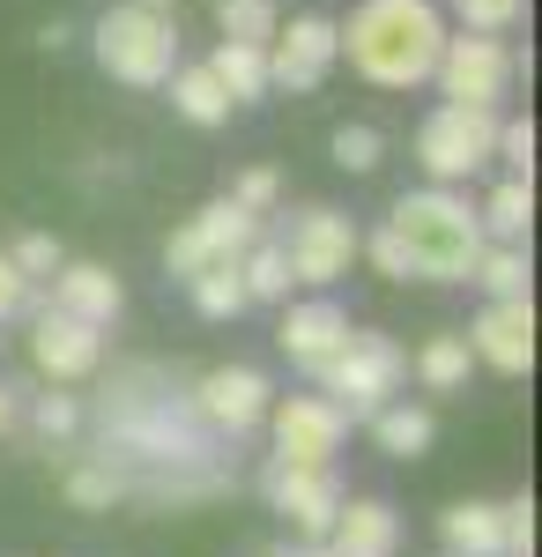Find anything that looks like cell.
Segmentation results:
<instances>
[{
  "mask_svg": "<svg viewBox=\"0 0 542 557\" xmlns=\"http://www.w3.org/2000/svg\"><path fill=\"white\" fill-rule=\"evenodd\" d=\"M104 446H120L134 461H149L157 483H149V498L157 506H178V498H194L178 469H209V424L194 417V401H171V394H141V372H126L112 394H104Z\"/></svg>",
  "mask_w": 542,
  "mask_h": 557,
  "instance_id": "cell-1",
  "label": "cell"
},
{
  "mask_svg": "<svg viewBox=\"0 0 542 557\" xmlns=\"http://www.w3.org/2000/svg\"><path fill=\"white\" fill-rule=\"evenodd\" d=\"M342 60L379 89H417L439 67V45H446V15L439 0H365L349 23H334Z\"/></svg>",
  "mask_w": 542,
  "mask_h": 557,
  "instance_id": "cell-2",
  "label": "cell"
},
{
  "mask_svg": "<svg viewBox=\"0 0 542 557\" xmlns=\"http://www.w3.org/2000/svg\"><path fill=\"white\" fill-rule=\"evenodd\" d=\"M386 231L402 238V253L423 283H468V268L483 253V215L460 201L454 186H423V194H402L386 209Z\"/></svg>",
  "mask_w": 542,
  "mask_h": 557,
  "instance_id": "cell-3",
  "label": "cell"
},
{
  "mask_svg": "<svg viewBox=\"0 0 542 557\" xmlns=\"http://www.w3.org/2000/svg\"><path fill=\"white\" fill-rule=\"evenodd\" d=\"M97 67L126 89H164V75L178 67V15H157V8H141V0H120V8H104L97 15Z\"/></svg>",
  "mask_w": 542,
  "mask_h": 557,
  "instance_id": "cell-4",
  "label": "cell"
},
{
  "mask_svg": "<svg viewBox=\"0 0 542 557\" xmlns=\"http://www.w3.org/2000/svg\"><path fill=\"white\" fill-rule=\"evenodd\" d=\"M328 380V401L342 409V417H379L394 394H402V380H409V357H402V343L394 335H365V327H349V343L334 349V364L320 372Z\"/></svg>",
  "mask_w": 542,
  "mask_h": 557,
  "instance_id": "cell-5",
  "label": "cell"
},
{
  "mask_svg": "<svg viewBox=\"0 0 542 557\" xmlns=\"http://www.w3.org/2000/svg\"><path fill=\"white\" fill-rule=\"evenodd\" d=\"M498 157V112L483 104H431L417 127V164L431 172V186H454V178H476Z\"/></svg>",
  "mask_w": 542,
  "mask_h": 557,
  "instance_id": "cell-6",
  "label": "cell"
},
{
  "mask_svg": "<svg viewBox=\"0 0 542 557\" xmlns=\"http://www.w3.org/2000/svg\"><path fill=\"white\" fill-rule=\"evenodd\" d=\"M513 75H520V60L505 52V38H483V30H460V38L446 30L439 67H431V83H439L446 104H483V112H498V104H505Z\"/></svg>",
  "mask_w": 542,
  "mask_h": 557,
  "instance_id": "cell-7",
  "label": "cell"
},
{
  "mask_svg": "<svg viewBox=\"0 0 542 557\" xmlns=\"http://www.w3.org/2000/svg\"><path fill=\"white\" fill-rule=\"evenodd\" d=\"M260 238V215L252 209H238L231 194L223 201H209V209L194 215L186 231H171V246H164V268L178 275V283H194L201 268H223V260H238Z\"/></svg>",
  "mask_w": 542,
  "mask_h": 557,
  "instance_id": "cell-8",
  "label": "cell"
},
{
  "mask_svg": "<svg viewBox=\"0 0 542 557\" xmlns=\"http://www.w3.org/2000/svg\"><path fill=\"white\" fill-rule=\"evenodd\" d=\"M357 238H365V231H357L342 209H305V215H291V231H283L275 246H283V260H291V283L328 290L334 275H349Z\"/></svg>",
  "mask_w": 542,
  "mask_h": 557,
  "instance_id": "cell-9",
  "label": "cell"
},
{
  "mask_svg": "<svg viewBox=\"0 0 542 557\" xmlns=\"http://www.w3.org/2000/svg\"><path fill=\"white\" fill-rule=\"evenodd\" d=\"M268 417H275V461H297V469H328L342 454V431H349V417L334 409L328 394L268 401Z\"/></svg>",
  "mask_w": 542,
  "mask_h": 557,
  "instance_id": "cell-10",
  "label": "cell"
},
{
  "mask_svg": "<svg viewBox=\"0 0 542 557\" xmlns=\"http://www.w3.org/2000/svg\"><path fill=\"white\" fill-rule=\"evenodd\" d=\"M260 491H268V506L291 520L305 543H328L334 513H342V483H334V469H297V461H268Z\"/></svg>",
  "mask_w": 542,
  "mask_h": 557,
  "instance_id": "cell-11",
  "label": "cell"
},
{
  "mask_svg": "<svg viewBox=\"0 0 542 557\" xmlns=\"http://www.w3.org/2000/svg\"><path fill=\"white\" fill-rule=\"evenodd\" d=\"M334 60H342V45H334V23L328 15H291V30H275L268 38V89H320L334 75Z\"/></svg>",
  "mask_w": 542,
  "mask_h": 557,
  "instance_id": "cell-12",
  "label": "cell"
},
{
  "mask_svg": "<svg viewBox=\"0 0 542 557\" xmlns=\"http://www.w3.org/2000/svg\"><path fill=\"white\" fill-rule=\"evenodd\" d=\"M30 364H38L45 380H89L97 364H104V327H89L75 312H60V305H45L38 327H30Z\"/></svg>",
  "mask_w": 542,
  "mask_h": 557,
  "instance_id": "cell-13",
  "label": "cell"
},
{
  "mask_svg": "<svg viewBox=\"0 0 542 557\" xmlns=\"http://www.w3.org/2000/svg\"><path fill=\"white\" fill-rule=\"evenodd\" d=\"M468 349H476L491 372L520 380V372L535 364V305H528V298H491V305H483V320L468 327Z\"/></svg>",
  "mask_w": 542,
  "mask_h": 557,
  "instance_id": "cell-14",
  "label": "cell"
},
{
  "mask_svg": "<svg viewBox=\"0 0 542 557\" xmlns=\"http://www.w3.org/2000/svg\"><path fill=\"white\" fill-rule=\"evenodd\" d=\"M275 343H283V357H291L297 372H312V380H320V372L334 364V349L349 343V312H342L334 298H305V305L283 312Z\"/></svg>",
  "mask_w": 542,
  "mask_h": 557,
  "instance_id": "cell-15",
  "label": "cell"
},
{
  "mask_svg": "<svg viewBox=\"0 0 542 557\" xmlns=\"http://www.w3.org/2000/svg\"><path fill=\"white\" fill-rule=\"evenodd\" d=\"M194 417L209 431H252L268 417V380L252 364H223V372H209L194 386Z\"/></svg>",
  "mask_w": 542,
  "mask_h": 557,
  "instance_id": "cell-16",
  "label": "cell"
},
{
  "mask_svg": "<svg viewBox=\"0 0 542 557\" xmlns=\"http://www.w3.org/2000/svg\"><path fill=\"white\" fill-rule=\"evenodd\" d=\"M52 305L75 312V320H89V327H112L126 290H120V275L97 268V260H60V268H52Z\"/></svg>",
  "mask_w": 542,
  "mask_h": 557,
  "instance_id": "cell-17",
  "label": "cell"
},
{
  "mask_svg": "<svg viewBox=\"0 0 542 557\" xmlns=\"http://www.w3.org/2000/svg\"><path fill=\"white\" fill-rule=\"evenodd\" d=\"M328 550L334 557H394L402 550V520L386 498H342V513L328 528Z\"/></svg>",
  "mask_w": 542,
  "mask_h": 557,
  "instance_id": "cell-18",
  "label": "cell"
},
{
  "mask_svg": "<svg viewBox=\"0 0 542 557\" xmlns=\"http://www.w3.org/2000/svg\"><path fill=\"white\" fill-rule=\"evenodd\" d=\"M164 89H171V112H178L186 127H223V120H231V89L209 75V60H194V67H171Z\"/></svg>",
  "mask_w": 542,
  "mask_h": 557,
  "instance_id": "cell-19",
  "label": "cell"
},
{
  "mask_svg": "<svg viewBox=\"0 0 542 557\" xmlns=\"http://www.w3.org/2000/svg\"><path fill=\"white\" fill-rule=\"evenodd\" d=\"M439 535H446L454 557H505V513L483 506V498H460L454 513L439 520Z\"/></svg>",
  "mask_w": 542,
  "mask_h": 557,
  "instance_id": "cell-20",
  "label": "cell"
},
{
  "mask_svg": "<svg viewBox=\"0 0 542 557\" xmlns=\"http://www.w3.org/2000/svg\"><path fill=\"white\" fill-rule=\"evenodd\" d=\"M209 75L231 89V104H252V97H268V45L223 38V45L209 52Z\"/></svg>",
  "mask_w": 542,
  "mask_h": 557,
  "instance_id": "cell-21",
  "label": "cell"
},
{
  "mask_svg": "<svg viewBox=\"0 0 542 557\" xmlns=\"http://www.w3.org/2000/svg\"><path fill=\"white\" fill-rule=\"evenodd\" d=\"M476 215H483V238H505V246H520V238H528V223H535V178L513 172Z\"/></svg>",
  "mask_w": 542,
  "mask_h": 557,
  "instance_id": "cell-22",
  "label": "cell"
},
{
  "mask_svg": "<svg viewBox=\"0 0 542 557\" xmlns=\"http://www.w3.org/2000/svg\"><path fill=\"white\" fill-rule=\"evenodd\" d=\"M379 438V454H394V461H417L423 446H431V409H409V401H386L379 417H365Z\"/></svg>",
  "mask_w": 542,
  "mask_h": 557,
  "instance_id": "cell-23",
  "label": "cell"
},
{
  "mask_svg": "<svg viewBox=\"0 0 542 557\" xmlns=\"http://www.w3.org/2000/svg\"><path fill=\"white\" fill-rule=\"evenodd\" d=\"M468 283H483L491 298H528V246L483 238V253H476V268H468Z\"/></svg>",
  "mask_w": 542,
  "mask_h": 557,
  "instance_id": "cell-24",
  "label": "cell"
},
{
  "mask_svg": "<svg viewBox=\"0 0 542 557\" xmlns=\"http://www.w3.org/2000/svg\"><path fill=\"white\" fill-rule=\"evenodd\" d=\"M468 364H476L468 335H431V343L417 349V380L431 386V394H460V386H468Z\"/></svg>",
  "mask_w": 542,
  "mask_h": 557,
  "instance_id": "cell-25",
  "label": "cell"
},
{
  "mask_svg": "<svg viewBox=\"0 0 542 557\" xmlns=\"http://www.w3.org/2000/svg\"><path fill=\"white\" fill-rule=\"evenodd\" d=\"M186 290H194V312H201V320H238V312L252 305V298H246V275H238V260H223V268H201Z\"/></svg>",
  "mask_w": 542,
  "mask_h": 557,
  "instance_id": "cell-26",
  "label": "cell"
},
{
  "mask_svg": "<svg viewBox=\"0 0 542 557\" xmlns=\"http://www.w3.org/2000/svg\"><path fill=\"white\" fill-rule=\"evenodd\" d=\"M238 275H246V298H291V260L275 238H252L238 253Z\"/></svg>",
  "mask_w": 542,
  "mask_h": 557,
  "instance_id": "cell-27",
  "label": "cell"
},
{
  "mask_svg": "<svg viewBox=\"0 0 542 557\" xmlns=\"http://www.w3.org/2000/svg\"><path fill=\"white\" fill-rule=\"evenodd\" d=\"M215 23H223V38H238V45H268L283 30V8L275 0H215Z\"/></svg>",
  "mask_w": 542,
  "mask_h": 557,
  "instance_id": "cell-28",
  "label": "cell"
},
{
  "mask_svg": "<svg viewBox=\"0 0 542 557\" xmlns=\"http://www.w3.org/2000/svg\"><path fill=\"white\" fill-rule=\"evenodd\" d=\"M112 498H126V475L112 461H83V469H67V506H83V513H104Z\"/></svg>",
  "mask_w": 542,
  "mask_h": 557,
  "instance_id": "cell-29",
  "label": "cell"
},
{
  "mask_svg": "<svg viewBox=\"0 0 542 557\" xmlns=\"http://www.w3.org/2000/svg\"><path fill=\"white\" fill-rule=\"evenodd\" d=\"M460 30H483V38H505L520 15H528V0H454Z\"/></svg>",
  "mask_w": 542,
  "mask_h": 557,
  "instance_id": "cell-30",
  "label": "cell"
},
{
  "mask_svg": "<svg viewBox=\"0 0 542 557\" xmlns=\"http://www.w3.org/2000/svg\"><path fill=\"white\" fill-rule=\"evenodd\" d=\"M379 157H386L379 127H334V164L342 172H379Z\"/></svg>",
  "mask_w": 542,
  "mask_h": 557,
  "instance_id": "cell-31",
  "label": "cell"
},
{
  "mask_svg": "<svg viewBox=\"0 0 542 557\" xmlns=\"http://www.w3.org/2000/svg\"><path fill=\"white\" fill-rule=\"evenodd\" d=\"M8 260H15L23 283H52V268H60V238H52V231H23Z\"/></svg>",
  "mask_w": 542,
  "mask_h": 557,
  "instance_id": "cell-32",
  "label": "cell"
},
{
  "mask_svg": "<svg viewBox=\"0 0 542 557\" xmlns=\"http://www.w3.org/2000/svg\"><path fill=\"white\" fill-rule=\"evenodd\" d=\"M498 164H513L520 178H535V120H505L498 112Z\"/></svg>",
  "mask_w": 542,
  "mask_h": 557,
  "instance_id": "cell-33",
  "label": "cell"
},
{
  "mask_svg": "<svg viewBox=\"0 0 542 557\" xmlns=\"http://www.w3.org/2000/svg\"><path fill=\"white\" fill-rule=\"evenodd\" d=\"M357 253L372 260L379 275H386V283H409V275H417V268H409V253H402V238H394V231H372V238H357Z\"/></svg>",
  "mask_w": 542,
  "mask_h": 557,
  "instance_id": "cell-34",
  "label": "cell"
},
{
  "mask_svg": "<svg viewBox=\"0 0 542 557\" xmlns=\"http://www.w3.org/2000/svg\"><path fill=\"white\" fill-rule=\"evenodd\" d=\"M231 201H238V209H252V215H268L275 201H283V178L268 172V164H252V172H238V186H231Z\"/></svg>",
  "mask_w": 542,
  "mask_h": 557,
  "instance_id": "cell-35",
  "label": "cell"
},
{
  "mask_svg": "<svg viewBox=\"0 0 542 557\" xmlns=\"http://www.w3.org/2000/svg\"><path fill=\"white\" fill-rule=\"evenodd\" d=\"M498 513H505V557H528L535 550V498H513Z\"/></svg>",
  "mask_w": 542,
  "mask_h": 557,
  "instance_id": "cell-36",
  "label": "cell"
},
{
  "mask_svg": "<svg viewBox=\"0 0 542 557\" xmlns=\"http://www.w3.org/2000/svg\"><path fill=\"white\" fill-rule=\"evenodd\" d=\"M75 424H83V409H75L67 394H45V401H38V431H45V438H60V431H75Z\"/></svg>",
  "mask_w": 542,
  "mask_h": 557,
  "instance_id": "cell-37",
  "label": "cell"
},
{
  "mask_svg": "<svg viewBox=\"0 0 542 557\" xmlns=\"http://www.w3.org/2000/svg\"><path fill=\"white\" fill-rule=\"evenodd\" d=\"M23 298H30V283L15 275V260L0 253V320H15V312H23Z\"/></svg>",
  "mask_w": 542,
  "mask_h": 557,
  "instance_id": "cell-38",
  "label": "cell"
},
{
  "mask_svg": "<svg viewBox=\"0 0 542 557\" xmlns=\"http://www.w3.org/2000/svg\"><path fill=\"white\" fill-rule=\"evenodd\" d=\"M291 557H334V550H328V543H312V550H291Z\"/></svg>",
  "mask_w": 542,
  "mask_h": 557,
  "instance_id": "cell-39",
  "label": "cell"
},
{
  "mask_svg": "<svg viewBox=\"0 0 542 557\" xmlns=\"http://www.w3.org/2000/svg\"><path fill=\"white\" fill-rule=\"evenodd\" d=\"M141 8H157V15H178V8H171V0H141Z\"/></svg>",
  "mask_w": 542,
  "mask_h": 557,
  "instance_id": "cell-40",
  "label": "cell"
},
{
  "mask_svg": "<svg viewBox=\"0 0 542 557\" xmlns=\"http://www.w3.org/2000/svg\"><path fill=\"white\" fill-rule=\"evenodd\" d=\"M8 417H15V401H8V394H0V424H8Z\"/></svg>",
  "mask_w": 542,
  "mask_h": 557,
  "instance_id": "cell-41",
  "label": "cell"
},
{
  "mask_svg": "<svg viewBox=\"0 0 542 557\" xmlns=\"http://www.w3.org/2000/svg\"><path fill=\"white\" fill-rule=\"evenodd\" d=\"M268 557H291V550H268Z\"/></svg>",
  "mask_w": 542,
  "mask_h": 557,
  "instance_id": "cell-42",
  "label": "cell"
}]
</instances>
